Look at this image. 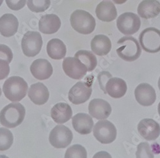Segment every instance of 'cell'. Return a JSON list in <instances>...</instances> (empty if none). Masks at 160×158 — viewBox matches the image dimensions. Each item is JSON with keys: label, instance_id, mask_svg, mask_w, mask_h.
<instances>
[{"label": "cell", "instance_id": "1f68e13d", "mask_svg": "<svg viewBox=\"0 0 160 158\" xmlns=\"http://www.w3.org/2000/svg\"><path fill=\"white\" fill-rule=\"evenodd\" d=\"M7 5L12 10H19L26 5V0H5Z\"/></svg>", "mask_w": 160, "mask_h": 158}, {"label": "cell", "instance_id": "9a60e30c", "mask_svg": "<svg viewBox=\"0 0 160 158\" xmlns=\"http://www.w3.org/2000/svg\"><path fill=\"white\" fill-rule=\"evenodd\" d=\"M30 72L37 80H45L51 76L53 69L48 60L46 59H37L31 65Z\"/></svg>", "mask_w": 160, "mask_h": 158}, {"label": "cell", "instance_id": "8992f818", "mask_svg": "<svg viewBox=\"0 0 160 158\" xmlns=\"http://www.w3.org/2000/svg\"><path fill=\"white\" fill-rule=\"evenodd\" d=\"M42 44V38L40 33L37 32H26L21 42L24 55L28 57H35L41 51Z\"/></svg>", "mask_w": 160, "mask_h": 158}, {"label": "cell", "instance_id": "4316f807", "mask_svg": "<svg viewBox=\"0 0 160 158\" xmlns=\"http://www.w3.org/2000/svg\"><path fill=\"white\" fill-rule=\"evenodd\" d=\"M14 142L12 133L8 129L0 128V151L8 150Z\"/></svg>", "mask_w": 160, "mask_h": 158}, {"label": "cell", "instance_id": "cb8c5ba5", "mask_svg": "<svg viewBox=\"0 0 160 158\" xmlns=\"http://www.w3.org/2000/svg\"><path fill=\"white\" fill-rule=\"evenodd\" d=\"M92 51L98 56L108 55L112 49L110 39L104 35H98L92 38L90 44Z\"/></svg>", "mask_w": 160, "mask_h": 158}, {"label": "cell", "instance_id": "5b68a950", "mask_svg": "<svg viewBox=\"0 0 160 158\" xmlns=\"http://www.w3.org/2000/svg\"><path fill=\"white\" fill-rule=\"evenodd\" d=\"M139 42L145 52L156 53L160 51V30L153 27L145 29L140 34Z\"/></svg>", "mask_w": 160, "mask_h": 158}, {"label": "cell", "instance_id": "83f0119b", "mask_svg": "<svg viewBox=\"0 0 160 158\" xmlns=\"http://www.w3.org/2000/svg\"><path fill=\"white\" fill-rule=\"evenodd\" d=\"M65 158H87V152L81 145L76 144L67 149Z\"/></svg>", "mask_w": 160, "mask_h": 158}, {"label": "cell", "instance_id": "d590c367", "mask_svg": "<svg viewBox=\"0 0 160 158\" xmlns=\"http://www.w3.org/2000/svg\"><path fill=\"white\" fill-rule=\"evenodd\" d=\"M128 0H113V2L115 3V4H118V5H121L123 4L124 3H126Z\"/></svg>", "mask_w": 160, "mask_h": 158}, {"label": "cell", "instance_id": "2e32d148", "mask_svg": "<svg viewBox=\"0 0 160 158\" xmlns=\"http://www.w3.org/2000/svg\"><path fill=\"white\" fill-rule=\"evenodd\" d=\"M72 123L74 130L82 135L90 134L94 126L92 116L84 113H79L74 115L72 117Z\"/></svg>", "mask_w": 160, "mask_h": 158}, {"label": "cell", "instance_id": "484cf974", "mask_svg": "<svg viewBox=\"0 0 160 158\" xmlns=\"http://www.w3.org/2000/svg\"><path fill=\"white\" fill-rule=\"evenodd\" d=\"M74 57L78 58L85 65L87 68L88 72L94 71L97 67V58L91 51L79 50L75 54Z\"/></svg>", "mask_w": 160, "mask_h": 158}, {"label": "cell", "instance_id": "277c9868", "mask_svg": "<svg viewBox=\"0 0 160 158\" xmlns=\"http://www.w3.org/2000/svg\"><path fill=\"white\" fill-rule=\"evenodd\" d=\"M70 21L72 28L83 35L92 33L96 25L94 17L88 12L82 10H75L71 16Z\"/></svg>", "mask_w": 160, "mask_h": 158}, {"label": "cell", "instance_id": "d6a6232c", "mask_svg": "<svg viewBox=\"0 0 160 158\" xmlns=\"http://www.w3.org/2000/svg\"><path fill=\"white\" fill-rule=\"evenodd\" d=\"M112 77V74L109 72L103 71L99 74L98 76V79L99 81V83L101 90L105 93V85L106 82L108 81L110 78Z\"/></svg>", "mask_w": 160, "mask_h": 158}, {"label": "cell", "instance_id": "7c38bea8", "mask_svg": "<svg viewBox=\"0 0 160 158\" xmlns=\"http://www.w3.org/2000/svg\"><path fill=\"white\" fill-rule=\"evenodd\" d=\"M137 101L142 106H149L156 100V94L154 88L148 83H140L135 90Z\"/></svg>", "mask_w": 160, "mask_h": 158}, {"label": "cell", "instance_id": "f35d334b", "mask_svg": "<svg viewBox=\"0 0 160 158\" xmlns=\"http://www.w3.org/2000/svg\"><path fill=\"white\" fill-rule=\"evenodd\" d=\"M158 87H159V89L160 90V77L159 78V80H158Z\"/></svg>", "mask_w": 160, "mask_h": 158}, {"label": "cell", "instance_id": "7a4b0ae2", "mask_svg": "<svg viewBox=\"0 0 160 158\" xmlns=\"http://www.w3.org/2000/svg\"><path fill=\"white\" fill-rule=\"evenodd\" d=\"M28 90V83L21 77L12 76L5 81L3 90L10 101L19 102L24 98Z\"/></svg>", "mask_w": 160, "mask_h": 158}, {"label": "cell", "instance_id": "f546056e", "mask_svg": "<svg viewBox=\"0 0 160 158\" xmlns=\"http://www.w3.org/2000/svg\"><path fill=\"white\" fill-rule=\"evenodd\" d=\"M137 158H154L150 145L148 142H142L137 146Z\"/></svg>", "mask_w": 160, "mask_h": 158}, {"label": "cell", "instance_id": "7402d4cb", "mask_svg": "<svg viewBox=\"0 0 160 158\" xmlns=\"http://www.w3.org/2000/svg\"><path fill=\"white\" fill-rule=\"evenodd\" d=\"M137 11L138 16L143 19L154 18L160 14V3L157 0H143Z\"/></svg>", "mask_w": 160, "mask_h": 158}, {"label": "cell", "instance_id": "74e56055", "mask_svg": "<svg viewBox=\"0 0 160 158\" xmlns=\"http://www.w3.org/2000/svg\"><path fill=\"white\" fill-rule=\"evenodd\" d=\"M0 158H8L5 155H0Z\"/></svg>", "mask_w": 160, "mask_h": 158}, {"label": "cell", "instance_id": "ba28073f", "mask_svg": "<svg viewBox=\"0 0 160 158\" xmlns=\"http://www.w3.org/2000/svg\"><path fill=\"white\" fill-rule=\"evenodd\" d=\"M117 26L120 32L126 35H131L140 30L141 21L136 14L125 12L118 17Z\"/></svg>", "mask_w": 160, "mask_h": 158}, {"label": "cell", "instance_id": "d6986e66", "mask_svg": "<svg viewBox=\"0 0 160 158\" xmlns=\"http://www.w3.org/2000/svg\"><path fill=\"white\" fill-rule=\"evenodd\" d=\"M28 96L36 105H43L49 99V92L43 83H37L31 85L28 90Z\"/></svg>", "mask_w": 160, "mask_h": 158}, {"label": "cell", "instance_id": "e0dca14e", "mask_svg": "<svg viewBox=\"0 0 160 158\" xmlns=\"http://www.w3.org/2000/svg\"><path fill=\"white\" fill-rule=\"evenodd\" d=\"M126 81L119 77H111L105 85V94H107L114 99L121 98L127 91Z\"/></svg>", "mask_w": 160, "mask_h": 158}, {"label": "cell", "instance_id": "6da1fadb", "mask_svg": "<svg viewBox=\"0 0 160 158\" xmlns=\"http://www.w3.org/2000/svg\"><path fill=\"white\" fill-rule=\"evenodd\" d=\"M26 110L19 102L8 104L0 111V123L7 128H14L23 122Z\"/></svg>", "mask_w": 160, "mask_h": 158}, {"label": "cell", "instance_id": "d4e9b609", "mask_svg": "<svg viewBox=\"0 0 160 158\" xmlns=\"http://www.w3.org/2000/svg\"><path fill=\"white\" fill-rule=\"evenodd\" d=\"M47 52L51 58L59 60L65 57L66 46L60 39L52 38L47 44Z\"/></svg>", "mask_w": 160, "mask_h": 158}, {"label": "cell", "instance_id": "8d00e7d4", "mask_svg": "<svg viewBox=\"0 0 160 158\" xmlns=\"http://www.w3.org/2000/svg\"><path fill=\"white\" fill-rule=\"evenodd\" d=\"M158 113H159V115L160 116V102L158 104Z\"/></svg>", "mask_w": 160, "mask_h": 158}, {"label": "cell", "instance_id": "52a82bcc", "mask_svg": "<svg viewBox=\"0 0 160 158\" xmlns=\"http://www.w3.org/2000/svg\"><path fill=\"white\" fill-rule=\"evenodd\" d=\"M73 134L69 128L62 125L57 126L49 133V140L52 147L57 149H64L71 143Z\"/></svg>", "mask_w": 160, "mask_h": 158}, {"label": "cell", "instance_id": "60d3db41", "mask_svg": "<svg viewBox=\"0 0 160 158\" xmlns=\"http://www.w3.org/2000/svg\"><path fill=\"white\" fill-rule=\"evenodd\" d=\"M2 96V90H1V88H0V97H1Z\"/></svg>", "mask_w": 160, "mask_h": 158}, {"label": "cell", "instance_id": "4dcf8cb0", "mask_svg": "<svg viewBox=\"0 0 160 158\" xmlns=\"http://www.w3.org/2000/svg\"><path fill=\"white\" fill-rule=\"evenodd\" d=\"M0 59L5 60L10 63L13 59L12 51L9 47L4 44H0Z\"/></svg>", "mask_w": 160, "mask_h": 158}, {"label": "cell", "instance_id": "ab89813d", "mask_svg": "<svg viewBox=\"0 0 160 158\" xmlns=\"http://www.w3.org/2000/svg\"><path fill=\"white\" fill-rule=\"evenodd\" d=\"M3 2V0H0V6H1V5H2Z\"/></svg>", "mask_w": 160, "mask_h": 158}, {"label": "cell", "instance_id": "8fae6325", "mask_svg": "<svg viewBox=\"0 0 160 158\" xmlns=\"http://www.w3.org/2000/svg\"><path fill=\"white\" fill-rule=\"evenodd\" d=\"M92 93V85L84 81L76 83L69 90L68 97L74 104H81L87 101Z\"/></svg>", "mask_w": 160, "mask_h": 158}, {"label": "cell", "instance_id": "30bf717a", "mask_svg": "<svg viewBox=\"0 0 160 158\" xmlns=\"http://www.w3.org/2000/svg\"><path fill=\"white\" fill-rule=\"evenodd\" d=\"M65 74L74 80H81L88 72L85 65L76 57H67L62 63Z\"/></svg>", "mask_w": 160, "mask_h": 158}, {"label": "cell", "instance_id": "4fadbf2b", "mask_svg": "<svg viewBox=\"0 0 160 158\" xmlns=\"http://www.w3.org/2000/svg\"><path fill=\"white\" fill-rule=\"evenodd\" d=\"M110 104L101 99H94L88 105V112L91 116L98 120H105L112 113Z\"/></svg>", "mask_w": 160, "mask_h": 158}, {"label": "cell", "instance_id": "44dd1931", "mask_svg": "<svg viewBox=\"0 0 160 158\" xmlns=\"http://www.w3.org/2000/svg\"><path fill=\"white\" fill-rule=\"evenodd\" d=\"M19 21L12 14H5L0 17V33L5 37H10L18 32Z\"/></svg>", "mask_w": 160, "mask_h": 158}, {"label": "cell", "instance_id": "9c48e42d", "mask_svg": "<svg viewBox=\"0 0 160 158\" xmlns=\"http://www.w3.org/2000/svg\"><path fill=\"white\" fill-rule=\"evenodd\" d=\"M94 136L96 140L102 144H109L116 139L117 132L114 124L111 122L102 120L94 126Z\"/></svg>", "mask_w": 160, "mask_h": 158}, {"label": "cell", "instance_id": "5bb4252c", "mask_svg": "<svg viewBox=\"0 0 160 158\" xmlns=\"http://www.w3.org/2000/svg\"><path fill=\"white\" fill-rule=\"evenodd\" d=\"M140 135L146 140L153 141L160 135L159 124L151 118H144L138 125Z\"/></svg>", "mask_w": 160, "mask_h": 158}, {"label": "cell", "instance_id": "ac0fdd59", "mask_svg": "<svg viewBox=\"0 0 160 158\" xmlns=\"http://www.w3.org/2000/svg\"><path fill=\"white\" fill-rule=\"evenodd\" d=\"M61 26V21L55 14L42 16L39 20V31L44 34L51 35L57 33Z\"/></svg>", "mask_w": 160, "mask_h": 158}, {"label": "cell", "instance_id": "603a6c76", "mask_svg": "<svg viewBox=\"0 0 160 158\" xmlns=\"http://www.w3.org/2000/svg\"><path fill=\"white\" fill-rule=\"evenodd\" d=\"M96 14L98 18L104 22H111L115 20L117 16V12L114 4L106 0L101 2L96 7Z\"/></svg>", "mask_w": 160, "mask_h": 158}, {"label": "cell", "instance_id": "e575fe53", "mask_svg": "<svg viewBox=\"0 0 160 158\" xmlns=\"http://www.w3.org/2000/svg\"><path fill=\"white\" fill-rule=\"evenodd\" d=\"M93 158H112L111 155L106 151H100L96 153Z\"/></svg>", "mask_w": 160, "mask_h": 158}, {"label": "cell", "instance_id": "836d02e7", "mask_svg": "<svg viewBox=\"0 0 160 158\" xmlns=\"http://www.w3.org/2000/svg\"><path fill=\"white\" fill-rule=\"evenodd\" d=\"M10 73L9 63L5 60L0 59V80L8 77Z\"/></svg>", "mask_w": 160, "mask_h": 158}, {"label": "cell", "instance_id": "ffe728a7", "mask_svg": "<svg viewBox=\"0 0 160 158\" xmlns=\"http://www.w3.org/2000/svg\"><path fill=\"white\" fill-rule=\"evenodd\" d=\"M72 110L68 104L59 102L56 104L51 110V116L57 124H64L72 118Z\"/></svg>", "mask_w": 160, "mask_h": 158}, {"label": "cell", "instance_id": "f1b7e54d", "mask_svg": "<svg viewBox=\"0 0 160 158\" xmlns=\"http://www.w3.org/2000/svg\"><path fill=\"white\" fill-rule=\"evenodd\" d=\"M51 5L50 0H28V8L33 12H44L49 8Z\"/></svg>", "mask_w": 160, "mask_h": 158}, {"label": "cell", "instance_id": "3957f363", "mask_svg": "<svg viewBox=\"0 0 160 158\" xmlns=\"http://www.w3.org/2000/svg\"><path fill=\"white\" fill-rule=\"evenodd\" d=\"M117 44L120 47L116 51L118 56L126 62H134L138 59L142 49L137 39L132 37H124L119 39Z\"/></svg>", "mask_w": 160, "mask_h": 158}]
</instances>
